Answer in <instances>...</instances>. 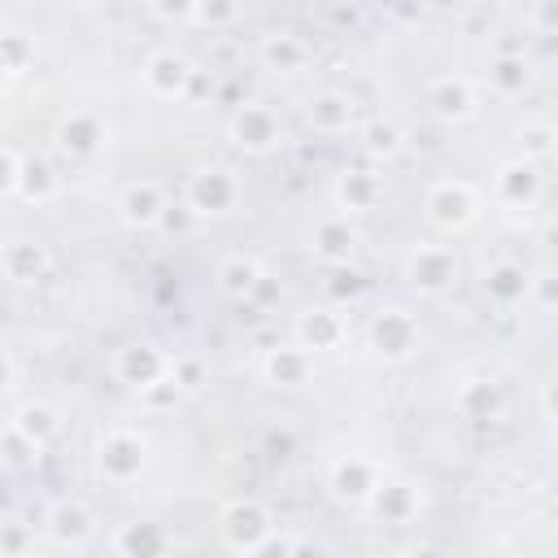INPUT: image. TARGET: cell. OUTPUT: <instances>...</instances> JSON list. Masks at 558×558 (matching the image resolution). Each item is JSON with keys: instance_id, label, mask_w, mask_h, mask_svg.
Returning a JSON list of instances; mask_svg holds the SVG:
<instances>
[{"instance_id": "9c48e42d", "label": "cell", "mask_w": 558, "mask_h": 558, "mask_svg": "<svg viewBox=\"0 0 558 558\" xmlns=\"http://www.w3.org/2000/svg\"><path fill=\"white\" fill-rule=\"evenodd\" d=\"M357 244H362V231H357V227H353L344 214H327V218H318V222H314V235H310V253H314L323 266H336V270H344V266L353 262Z\"/></svg>"}, {"instance_id": "f1b7e54d", "label": "cell", "mask_w": 558, "mask_h": 558, "mask_svg": "<svg viewBox=\"0 0 558 558\" xmlns=\"http://www.w3.org/2000/svg\"><path fill=\"white\" fill-rule=\"evenodd\" d=\"M527 83H532V65H527V57H493L488 61V87L497 92V96H523L527 92Z\"/></svg>"}, {"instance_id": "44dd1931", "label": "cell", "mask_w": 558, "mask_h": 558, "mask_svg": "<svg viewBox=\"0 0 558 558\" xmlns=\"http://www.w3.org/2000/svg\"><path fill=\"white\" fill-rule=\"evenodd\" d=\"M384 523H410L414 514H418V506H423V497H418V488L414 484H405V480H379V488L371 493V501H366Z\"/></svg>"}, {"instance_id": "d6a6232c", "label": "cell", "mask_w": 558, "mask_h": 558, "mask_svg": "<svg viewBox=\"0 0 558 558\" xmlns=\"http://www.w3.org/2000/svg\"><path fill=\"white\" fill-rule=\"evenodd\" d=\"M31 61H35V44H31V35H22V31H0V70L22 74Z\"/></svg>"}, {"instance_id": "5b68a950", "label": "cell", "mask_w": 558, "mask_h": 558, "mask_svg": "<svg viewBox=\"0 0 558 558\" xmlns=\"http://www.w3.org/2000/svg\"><path fill=\"white\" fill-rule=\"evenodd\" d=\"M405 279L414 292L423 296H440L453 288L458 279V257L449 244H418L410 257H405Z\"/></svg>"}, {"instance_id": "ba28073f", "label": "cell", "mask_w": 558, "mask_h": 558, "mask_svg": "<svg viewBox=\"0 0 558 558\" xmlns=\"http://www.w3.org/2000/svg\"><path fill=\"white\" fill-rule=\"evenodd\" d=\"M192 70H196V65H192L183 52L157 48V52H148L140 78H144L148 96H157V100H183V96H187V83H192Z\"/></svg>"}, {"instance_id": "7402d4cb", "label": "cell", "mask_w": 558, "mask_h": 558, "mask_svg": "<svg viewBox=\"0 0 558 558\" xmlns=\"http://www.w3.org/2000/svg\"><path fill=\"white\" fill-rule=\"evenodd\" d=\"M57 427H61V418H57V410H52L48 401H22V405L13 410V436H17L26 449H44V445L57 436Z\"/></svg>"}, {"instance_id": "f546056e", "label": "cell", "mask_w": 558, "mask_h": 558, "mask_svg": "<svg viewBox=\"0 0 558 558\" xmlns=\"http://www.w3.org/2000/svg\"><path fill=\"white\" fill-rule=\"evenodd\" d=\"M401 148H405V131H401L392 118H375V122L362 126V153H366V157L392 161Z\"/></svg>"}, {"instance_id": "9a60e30c", "label": "cell", "mask_w": 558, "mask_h": 558, "mask_svg": "<svg viewBox=\"0 0 558 558\" xmlns=\"http://www.w3.org/2000/svg\"><path fill=\"white\" fill-rule=\"evenodd\" d=\"M0 275L9 283H35L48 275V248L31 235H13L0 244Z\"/></svg>"}, {"instance_id": "60d3db41", "label": "cell", "mask_w": 558, "mask_h": 558, "mask_svg": "<svg viewBox=\"0 0 558 558\" xmlns=\"http://www.w3.org/2000/svg\"><path fill=\"white\" fill-rule=\"evenodd\" d=\"M148 17L157 22H192V4L179 0V4H148Z\"/></svg>"}, {"instance_id": "277c9868", "label": "cell", "mask_w": 558, "mask_h": 558, "mask_svg": "<svg viewBox=\"0 0 558 558\" xmlns=\"http://www.w3.org/2000/svg\"><path fill=\"white\" fill-rule=\"evenodd\" d=\"M240 201V179L222 166H201L192 170L187 187H183V205L196 214V218H209V214H227L235 209Z\"/></svg>"}, {"instance_id": "bcb514c9", "label": "cell", "mask_w": 558, "mask_h": 558, "mask_svg": "<svg viewBox=\"0 0 558 558\" xmlns=\"http://www.w3.org/2000/svg\"><path fill=\"white\" fill-rule=\"evenodd\" d=\"M405 558H445V554H440L436 545H418V549H410Z\"/></svg>"}, {"instance_id": "d6986e66", "label": "cell", "mask_w": 558, "mask_h": 558, "mask_svg": "<svg viewBox=\"0 0 558 558\" xmlns=\"http://www.w3.org/2000/svg\"><path fill=\"white\" fill-rule=\"evenodd\" d=\"M453 410H458L462 418H471V423H493V418H501V410H506L501 384H493V379H466V384H458Z\"/></svg>"}, {"instance_id": "4316f807", "label": "cell", "mask_w": 558, "mask_h": 558, "mask_svg": "<svg viewBox=\"0 0 558 558\" xmlns=\"http://www.w3.org/2000/svg\"><path fill=\"white\" fill-rule=\"evenodd\" d=\"M375 201H379V174H371V170H344L336 179V205H340L344 218L375 209Z\"/></svg>"}, {"instance_id": "ffe728a7", "label": "cell", "mask_w": 558, "mask_h": 558, "mask_svg": "<svg viewBox=\"0 0 558 558\" xmlns=\"http://www.w3.org/2000/svg\"><path fill=\"white\" fill-rule=\"evenodd\" d=\"M166 545H170L166 527H161V523H148V519H126V523H118V532H113L118 558H161Z\"/></svg>"}, {"instance_id": "83f0119b", "label": "cell", "mask_w": 558, "mask_h": 558, "mask_svg": "<svg viewBox=\"0 0 558 558\" xmlns=\"http://www.w3.org/2000/svg\"><path fill=\"white\" fill-rule=\"evenodd\" d=\"M484 292H488L493 301H501V305L523 301V296H527V275H523V266H519V262H493V266L484 270Z\"/></svg>"}, {"instance_id": "ee69618b", "label": "cell", "mask_w": 558, "mask_h": 558, "mask_svg": "<svg viewBox=\"0 0 558 558\" xmlns=\"http://www.w3.org/2000/svg\"><path fill=\"white\" fill-rule=\"evenodd\" d=\"M13 384H17V366H13V357L0 349V397H4Z\"/></svg>"}, {"instance_id": "cb8c5ba5", "label": "cell", "mask_w": 558, "mask_h": 558, "mask_svg": "<svg viewBox=\"0 0 558 558\" xmlns=\"http://www.w3.org/2000/svg\"><path fill=\"white\" fill-rule=\"evenodd\" d=\"M44 527L57 545H83L92 536V510L83 501H57L48 514H44Z\"/></svg>"}, {"instance_id": "5bb4252c", "label": "cell", "mask_w": 558, "mask_h": 558, "mask_svg": "<svg viewBox=\"0 0 558 558\" xmlns=\"http://www.w3.org/2000/svg\"><path fill=\"white\" fill-rule=\"evenodd\" d=\"M166 192H161V183H153V179H135V183H126L122 192H118V218L126 222V227H135V231H153L157 222H161V214H166Z\"/></svg>"}, {"instance_id": "30bf717a", "label": "cell", "mask_w": 558, "mask_h": 558, "mask_svg": "<svg viewBox=\"0 0 558 558\" xmlns=\"http://www.w3.org/2000/svg\"><path fill=\"white\" fill-rule=\"evenodd\" d=\"M52 140H57L61 157H70V161H87V157H96V153L105 148V122H100L92 109H70V113L57 122Z\"/></svg>"}, {"instance_id": "e575fe53", "label": "cell", "mask_w": 558, "mask_h": 558, "mask_svg": "<svg viewBox=\"0 0 558 558\" xmlns=\"http://www.w3.org/2000/svg\"><path fill=\"white\" fill-rule=\"evenodd\" d=\"M240 4H231V0H209V4H192V22L196 26H209V31H218V26H231V22H240Z\"/></svg>"}, {"instance_id": "836d02e7", "label": "cell", "mask_w": 558, "mask_h": 558, "mask_svg": "<svg viewBox=\"0 0 558 558\" xmlns=\"http://www.w3.org/2000/svg\"><path fill=\"white\" fill-rule=\"evenodd\" d=\"M187 392L179 388V379L166 371L161 379H153L148 388H140V401H144V410H153V414H161V410H174L179 401H183Z\"/></svg>"}, {"instance_id": "f6af8a7d", "label": "cell", "mask_w": 558, "mask_h": 558, "mask_svg": "<svg viewBox=\"0 0 558 558\" xmlns=\"http://www.w3.org/2000/svg\"><path fill=\"white\" fill-rule=\"evenodd\" d=\"M288 558H327V549L314 545V541H292V554Z\"/></svg>"}, {"instance_id": "ab89813d", "label": "cell", "mask_w": 558, "mask_h": 558, "mask_svg": "<svg viewBox=\"0 0 558 558\" xmlns=\"http://www.w3.org/2000/svg\"><path fill=\"white\" fill-rule=\"evenodd\" d=\"M192 222H196V214L187 209V205H166V214H161V231H174V235H183V231H192Z\"/></svg>"}, {"instance_id": "7dc6e473", "label": "cell", "mask_w": 558, "mask_h": 558, "mask_svg": "<svg viewBox=\"0 0 558 558\" xmlns=\"http://www.w3.org/2000/svg\"><path fill=\"white\" fill-rule=\"evenodd\" d=\"M9 83H13V74H9V70H0V96L9 92Z\"/></svg>"}, {"instance_id": "7a4b0ae2", "label": "cell", "mask_w": 558, "mask_h": 558, "mask_svg": "<svg viewBox=\"0 0 558 558\" xmlns=\"http://www.w3.org/2000/svg\"><path fill=\"white\" fill-rule=\"evenodd\" d=\"M218 532H222V545L227 549L248 554L266 532H275V519H270V510L257 497H231L218 510Z\"/></svg>"}, {"instance_id": "f35d334b", "label": "cell", "mask_w": 558, "mask_h": 558, "mask_svg": "<svg viewBox=\"0 0 558 558\" xmlns=\"http://www.w3.org/2000/svg\"><path fill=\"white\" fill-rule=\"evenodd\" d=\"M527 292L536 296L541 310H554L558 305V279H554V270H541L536 279H527Z\"/></svg>"}, {"instance_id": "3957f363", "label": "cell", "mask_w": 558, "mask_h": 558, "mask_svg": "<svg viewBox=\"0 0 558 558\" xmlns=\"http://www.w3.org/2000/svg\"><path fill=\"white\" fill-rule=\"evenodd\" d=\"M423 209H427V218H432L440 231H462V227L475 222L480 196H475V187H471L466 179H436V183L427 187Z\"/></svg>"}, {"instance_id": "7c38bea8", "label": "cell", "mask_w": 558, "mask_h": 558, "mask_svg": "<svg viewBox=\"0 0 558 558\" xmlns=\"http://www.w3.org/2000/svg\"><path fill=\"white\" fill-rule=\"evenodd\" d=\"M427 109L440 118V122H466L475 118L480 100H475V83L466 74H440L427 83Z\"/></svg>"}, {"instance_id": "b9f144b4", "label": "cell", "mask_w": 558, "mask_h": 558, "mask_svg": "<svg viewBox=\"0 0 558 558\" xmlns=\"http://www.w3.org/2000/svg\"><path fill=\"white\" fill-rule=\"evenodd\" d=\"M209 92H214V78L205 70H192V83H187V96L183 100H205Z\"/></svg>"}, {"instance_id": "ac0fdd59", "label": "cell", "mask_w": 558, "mask_h": 558, "mask_svg": "<svg viewBox=\"0 0 558 558\" xmlns=\"http://www.w3.org/2000/svg\"><path fill=\"white\" fill-rule=\"evenodd\" d=\"M493 192H497L501 205H532V201L541 196V166H532V161H523V157L497 166Z\"/></svg>"}, {"instance_id": "d4e9b609", "label": "cell", "mask_w": 558, "mask_h": 558, "mask_svg": "<svg viewBox=\"0 0 558 558\" xmlns=\"http://www.w3.org/2000/svg\"><path fill=\"white\" fill-rule=\"evenodd\" d=\"M262 262L257 257H248V253H231V257H222V266H218V292L227 296V301H248L253 296V288L262 283Z\"/></svg>"}, {"instance_id": "484cf974", "label": "cell", "mask_w": 558, "mask_h": 558, "mask_svg": "<svg viewBox=\"0 0 558 558\" xmlns=\"http://www.w3.org/2000/svg\"><path fill=\"white\" fill-rule=\"evenodd\" d=\"M344 340V318L336 310H305L296 318V344L318 353V349H336Z\"/></svg>"}, {"instance_id": "603a6c76", "label": "cell", "mask_w": 558, "mask_h": 558, "mask_svg": "<svg viewBox=\"0 0 558 558\" xmlns=\"http://www.w3.org/2000/svg\"><path fill=\"white\" fill-rule=\"evenodd\" d=\"M257 57H262V65L275 70V74H296V70L310 61V48H305V39L292 35V31H270V35H262Z\"/></svg>"}, {"instance_id": "7bdbcfd3", "label": "cell", "mask_w": 558, "mask_h": 558, "mask_svg": "<svg viewBox=\"0 0 558 558\" xmlns=\"http://www.w3.org/2000/svg\"><path fill=\"white\" fill-rule=\"evenodd\" d=\"M357 292H362V279L353 270H340L336 283H331V296H357Z\"/></svg>"}, {"instance_id": "8d00e7d4", "label": "cell", "mask_w": 558, "mask_h": 558, "mask_svg": "<svg viewBox=\"0 0 558 558\" xmlns=\"http://www.w3.org/2000/svg\"><path fill=\"white\" fill-rule=\"evenodd\" d=\"M292 541H296V536H288V532H266L244 558H288V554H292Z\"/></svg>"}, {"instance_id": "e0dca14e", "label": "cell", "mask_w": 558, "mask_h": 558, "mask_svg": "<svg viewBox=\"0 0 558 558\" xmlns=\"http://www.w3.org/2000/svg\"><path fill=\"white\" fill-rule=\"evenodd\" d=\"M305 122L318 131V135H344L353 122H357V100L349 92H318L310 105H305Z\"/></svg>"}, {"instance_id": "2e32d148", "label": "cell", "mask_w": 558, "mask_h": 558, "mask_svg": "<svg viewBox=\"0 0 558 558\" xmlns=\"http://www.w3.org/2000/svg\"><path fill=\"white\" fill-rule=\"evenodd\" d=\"M262 375H266V384H275V388H301V384H310V375H314V353L301 349L296 340H292V344H275V349H266V357H262Z\"/></svg>"}, {"instance_id": "52a82bcc", "label": "cell", "mask_w": 558, "mask_h": 558, "mask_svg": "<svg viewBox=\"0 0 558 558\" xmlns=\"http://www.w3.org/2000/svg\"><path fill=\"white\" fill-rule=\"evenodd\" d=\"M379 462L375 458H362V453H344V458H336L331 462V471H327V488H331V497L336 501H349V506H366L371 501V493L379 488Z\"/></svg>"}, {"instance_id": "8fae6325", "label": "cell", "mask_w": 558, "mask_h": 558, "mask_svg": "<svg viewBox=\"0 0 558 558\" xmlns=\"http://www.w3.org/2000/svg\"><path fill=\"white\" fill-rule=\"evenodd\" d=\"M371 349L384 362H405L418 349V323L405 310H379L371 323Z\"/></svg>"}, {"instance_id": "1f68e13d", "label": "cell", "mask_w": 558, "mask_h": 558, "mask_svg": "<svg viewBox=\"0 0 558 558\" xmlns=\"http://www.w3.org/2000/svg\"><path fill=\"white\" fill-rule=\"evenodd\" d=\"M554 148H558L554 122H523V126H519V157H523V161L541 166V161L554 157Z\"/></svg>"}, {"instance_id": "74e56055", "label": "cell", "mask_w": 558, "mask_h": 558, "mask_svg": "<svg viewBox=\"0 0 558 558\" xmlns=\"http://www.w3.org/2000/svg\"><path fill=\"white\" fill-rule=\"evenodd\" d=\"M17 179H22V157L9 144H0V196L17 192Z\"/></svg>"}, {"instance_id": "8992f818", "label": "cell", "mask_w": 558, "mask_h": 558, "mask_svg": "<svg viewBox=\"0 0 558 558\" xmlns=\"http://www.w3.org/2000/svg\"><path fill=\"white\" fill-rule=\"evenodd\" d=\"M227 135L235 148L244 153H270L279 140H283V122L270 105H240L227 122Z\"/></svg>"}, {"instance_id": "4dcf8cb0", "label": "cell", "mask_w": 558, "mask_h": 558, "mask_svg": "<svg viewBox=\"0 0 558 558\" xmlns=\"http://www.w3.org/2000/svg\"><path fill=\"white\" fill-rule=\"evenodd\" d=\"M57 187H61V179L52 174V166H48V161H39V157L22 161V179H17V192H22V201H31V205H44V201H52V196H57Z\"/></svg>"}, {"instance_id": "d590c367", "label": "cell", "mask_w": 558, "mask_h": 558, "mask_svg": "<svg viewBox=\"0 0 558 558\" xmlns=\"http://www.w3.org/2000/svg\"><path fill=\"white\" fill-rule=\"evenodd\" d=\"M31 545H35V536L26 523H13V519L0 523V558H26Z\"/></svg>"}, {"instance_id": "6da1fadb", "label": "cell", "mask_w": 558, "mask_h": 558, "mask_svg": "<svg viewBox=\"0 0 558 558\" xmlns=\"http://www.w3.org/2000/svg\"><path fill=\"white\" fill-rule=\"evenodd\" d=\"M144 458H148V445H144V436L131 432V427H109V432L96 440V471H100V480H109V484H118V488L140 480Z\"/></svg>"}, {"instance_id": "4fadbf2b", "label": "cell", "mask_w": 558, "mask_h": 558, "mask_svg": "<svg viewBox=\"0 0 558 558\" xmlns=\"http://www.w3.org/2000/svg\"><path fill=\"white\" fill-rule=\"evenodd\" d=\"M170 371V357L157 349V344H148V340H135V344H122L118 353H113V375H118V384H126V388H148L153 379H161Z\"/></svg>"}]
</instances>
